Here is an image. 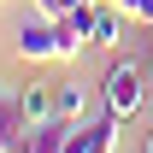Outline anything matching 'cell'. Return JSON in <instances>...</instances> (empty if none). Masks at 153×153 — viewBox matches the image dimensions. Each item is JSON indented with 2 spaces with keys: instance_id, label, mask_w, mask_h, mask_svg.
<instances>
[{
  "instance_id": "obj_1",
  "label": "cell",
  "mask_w": 153,
  "mask_h": 153,
  "mask_svg": "<svg viewBox=\"0 0 153 153\" xmlns=\"http://www.w3.org/2000/svg\"><path fill=\"white\" fill-rule=\"evenodd\" d=\"M100 100H106L112 118H135L141 100H147V76H141V65H135V59H112L106 76H100Z\"/></svg>"
},
{
  "instance_id": "obj_2",
  "label": "cell",
  "mask_w": 153,
  "mask_h": 153,
  "mask_svg": "<svg viewBox=\"0 0 153 153\" xmlns=\"http://www.w3.org/2000/svg\"><path fill=\"white\" fill-rule=\"evenodd\" d=\"M18 59H59V65H65V41H59V24L47 18V12L18 30Z\"/></svg>"
},
{
  "instance_id": "obj_3",
  "label": "cell",
  "mask_w": 153,
  "mask_h": 153,
  "mask_svg": "<svg viewBox=\"0 0 153 153\" xmlns=\"http://www.w3.org/2000/svg\"><path fill=\"white\" fill-rule=\"evenodd\" d=\"M30 130H36V124H30V112H24V94L18 88H0V147L24 141Z\"/></svg>"
},
{
  "instance_id": "obj_4",
  "label": "cell",
  "mask_w": 153,
  "mask_h": 153,
  "mask_svg": "<svg viewBox=\"0 0 153 153\" xmlns=\"http://www.w3.org/2000/svg\"><path fill=\"white\" fill-rule=\"evenodd\" d=\"M65 135H71V118H47L24 135V153H65Z\"/></svg>"
},
{
  "instance_id": "obj_5",
  "label": "cell",
  "mask_w": 153,
  "mask_h": 153,
  "mask_svg": "<svg viewBox=\"0 0 153 153\" xmlns=\"http://www.w3.org/2000/svg\"><path fill=\"white\" fill-rule=\"evenodd\" d=\"M24 94V112H30V124H47V118H59V94L53 82H30V88H18Z\"/></svg>"
},
{
  "instance_id": "obj_6",
  "label": "cell",
  "mask_w": 153,
  "mask_h": 153,
  "mask_svg": "<svg viewBox=\"0 0 153 153\" xmlns=\"http://www.w3.org/2000/svg\"><path fill=\"white\" fill-rule=\"evenodd\" d=\"M124 18H130V12H118L112 0H94V47H118Z\"/></svg>"
},
{
  "instance_id": "obj_7",
  "label": "cell",
  "mask_w": 153,
  "mask_h": 153,
  "mask_svg": "<svg viewBox=\"0 0 153 153\" xmlns=\"http://www.w3.org/2000/svg\"><path fill=\"white\" fill-rule=\"evenodd\" d=\"M59 94V118H71V124H88V94L76 88V82H53Z\"/></svg>"
},
{
  "instance_id": "obj_8",
  "label": "cell",
  "mask_w": 153,
  "mask_h": 153,
  "mask_svg": "<svg viewBox=\"0 0 153 153\" xmlns=\"http://www.w3.org/2000/svg\"><path fill=\"white\" fill-rule=\"evenodd\" d=\"M141 153H153V130H147V135H141Z\"/></svg>"
},
{
  "instance_id": "obj_9",
  "label": "cell",
  "mask_w": 153,
  "mask_h": 153,
  "mask_svg": "<svg viewBox=\"0 0 153 153\" xmlns=\"http://www.w3.org/2000/svg\"><path fill=\"white\" fill-rule=\"evenodd\" d=\"M0 153H24V141H12V147H0Z\"/></svg>"
}]
</instances>
